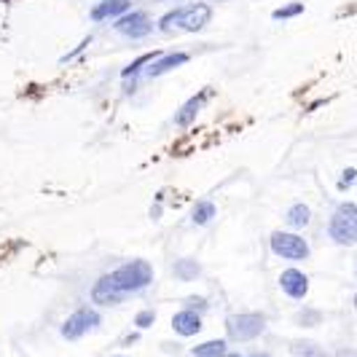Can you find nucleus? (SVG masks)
Listing matches in <instances>:
<instances>
[{"mask_svg":"<svg viewBox=\"0 0 357 357\" xmlns=\"http://www.w3.org/2000/svg\"><path fill=\"white\" fill-rule=\"evenodd\" d=\"M110 277V282L116 290H121L124 296L129 293H137V290H145V287L153 282V266L148 264V261H129L124 266H119L116 271H110L107 274Z\"/></svg>","mask_w":357,"mask_h":357,"instance_id":"obj_1","label":"nucleus"},{"mask_svg":"<svg viewBox=\"0 0 357 357\" xmlns=\"http://www.w3.org/2000/svg\"><path fill=\"white\" fill-rule=\"evenodd\" d=\"M328 234L331 239L341 248H352L357 245V204L355 202H344L336 207V213L328 220Z\"/></svg>","mask_w":357,"mask_h":357,"instance_id":"obj_2","label":"nucleus"},{"mask_svg":"<svg viewBox=\"0 0 357 357\" xmlns=\"http://www.w3.org/2000/svg\"><path fill=\"white\" fill-rule=\"evenodd\" d=\"M264 331H266V317L258 312H242V314H231L226 320V333L231 341H252Z\"/></svg>","mask_w":357,"mask_h":357,"instance_id":"obj_3","label":"nucleus"},{"mask_svg":"<svg viewBox=\"0 0 357 357\" xmlns=\"http://www.w3.org/2000/svg\"><path fill=\"white\" fill-rule=\"evenodd\" d=\"M268 248L277 258H285V261H306L309 258V242L301 234L274 231L268 236Z\"/></svg>","mask_w":357,"mask_h":357,"instance_id":"obj_4","label":"nucleus"},{"mask_svg":"<svg viewBox=\"0 0 357 357\" xmlns=\"http://www.w3.org/2000/svg\"><path fill=\"white\" fill-rule=\"evenodd\" d=\"M94 328H100V312H97V309H89V306H81V309H75L70 317L62 322L59 333H62V339L78 341V339H84L86 333H91Z\"/></svg>","mask_w":357,"mask_h":357,"instance_id":"obj_5","label":"nucleus"},{"mask_svg":"<svg viewBox=\"0 0 357 357\" xmlns=\"http://www.w3.org/2000/svg\"><path fill=\"white\" fill-rule=\"evenodd\" d=\"M210 19H213V8L207 3H191L188 8H180L178 27L185 33H199L207 27Z\"/></svg>","mask_w":357,"mask_h":357,"instance_id":"obj_6","label":"nucleus"},{"mask_svg":"<svg viewBox=\"0 0 357 357\" xmlns=\"http://www.w3.org/2000/svg\"><path fill=\"white\" fill-rule=\"evenodd\" d=\"M280 287H282V293H285L287 298L301 301V298H306V293H309V277H306L301 268H285L280 274Z\"/></svg>","mask_w":357,"mask_h":357,"instance_id":"obj_7","label":"nucleus"},{"mask_svg":"<svg viewBox=\"0 0 357 357\" xmlns=\"http://www.w3.org/2000/svg\"><path fill=\"white\" fill-rule=\"evenodd\" d=\"M116 33H121V36L126 38H145L148 33H151V22H148V17H145L143 11H132V14H124V17L116 19Z\"/></svg>","mask_w":357,"mask_h":357,"instance_id":"obj_8","label":"nucleus"},{"mask_svg":"<svg viewBox=\"0 0 357 357\" xmlns=\"http://www.w3.org/2000/svg\"><path fill=\"white\" fill-rule=\"evenodd\" d=\"M126 296L121 293V290H116L113 287V282H110V277H100L97 282H94V287H91V301L97 306H119L121 301H124Z\"/></svg>","mask_w":357,"mask_h":357,"instance_id":"obj_9","label":"nucleus"},{"mask_svg":"<svg viewBox=\"0 0 357 357\" xmlns=\"http://www.w3.org/2000/svg\"><path fill=\"white\" fill-rule=\"evenodd\" d=\"M185 62H191V56L185 52H172V54H161V56H156L148 68H145V75L148 78H159V75H164V73L175 70V68H180V65H185Z\"/></svg>","mask_w":357,"mask_h":357,"instance_id":"obj_10","label":"nucleus"},{"mask_svg":"<svg viewBox=\"0 0 357 357\" xmlns=\"http://www.w3.org/2000/svg\"><path fill=\"white\" fill-rule=\"evenodd\" d=\"M172 331L183 336V339H191L202 331V314L197 309H180L178 314L172 317Z\"/></svg>","mask_w":357,"mask_h":357,"instance_id":"obj_11","label":"nucleus"},{"mask_svg":"<svg viewBox=\"0 0 357 357\" xmlns=\"http://www.w3.org/2000/svg\"><path fill=\"white\" fill-rule=\"evenodd\" d=\"M207 97H210V89H202L199 94H194L188 102H183V107H180L178 113H175V124L178 126H191L194 121H197L199 110L204 107V102H207Z\"/></svg>","mask_w":357,"mask_h":357,"instance_id":"obj_12","label":"nucleus"},{"mask_svg":"<svg viewBox=\"0 0 357 357\" xmlns=\"http://www.w3.org/2000/svg\"><path fill=\"white\" fill-rule=\"evenodd\" d=\"M129 14V0H100L89 11L94 22H105V19H119Z\"/></svg>","mask_w":357,"mask_h":357,"instance_id":"obj_13","label":"nucleus"},{"mask_svg":"<svg viewBox=\"0 0 357 357\" xmlns=\"http://www.w3.org/2000/svg\"><path fill=\"white\" fill-rule=\"evenodd\" d=\"M194 357H226L229 355V344L226 339H213V341H204V344H197L191 349Z\"/></svg>","mask_w":357,"mask_h":357,"instance_id":"obj_14","label":"nucleus"},{"mask_svg":"<svg viewBox=\"0 0 357 357\" xmlns=\"http://www.w3.org/2000/svg\"><path fill=\"white\" fill-rule=\"evenodd\" d=\"M285 220L293 229H306L312 220V210L306 204H290V210L285 213Z\"/></svg>","mask_w":357,"mask_h":357,"instance_id":"obj_15","label":"nucleus"},{"mask_svg":"<svg viewBox=\"0 0 357 357\" xmlns=\"http://www.w3.org/2000/svg\"><path fill=\"white\" fill-rule=\"evenodd\" d=\"M175 277L183 280V282H191V280H197L199 274H202V266H199V261H191V258H180L175 261Z\"/></svg>","mask_w":357,"mask_h":357,"instance_id":"obj_16","label":"nucleus"},{"mask_svg":"<svg viewBox=\"0 0 357 357\" xmlns=\"http://www.w3.org/2000/svg\"><path fill=\"white\" fill-rule=\"evenodd\" d=\"M215 218V204L213 202H199L197 207H194V213H191V223L194 226H207V223H213Z\"/></svg>","mask_w":357,"mask_h":357,"instance_id":"obj_17","label":"nucleus"},{"mask_svg":"<svg viewBox=\"0 0 357 357\" xmlns=\"http://www.w3.org/2000/svg\"><path fill=\"white\" fill-rule=\"evenodd\" d=\"M290 352H293V357H328V352L314 341H296L290 347Z\"/></svg>","mask_w":357,"mask_h":357,"instance_id":"obj_18","label":"nucleus"},{"mask_svg":"<svg viewBox=\"0 0 357 357\" xmlns=\"http://www.w3.org/2000/svg\"><path fill=\"white\" fill-rule=\"evenodd\" d=\"M156 56H161V54L159 52H151V54H143V56H137V59H135V62H132L129 68H124V70H121V75H124V78H132V75H135L137 70L148 68V65H151V62H153Z\"/></svg>","mask_w":357,"mask_h":357,"instance_id":"obj_19","label":"nucleus"},{"mask_svg":"<svg viewBox=\"0 0 357 357\" xmlns=\"http://www.w3.org/2000/svg\"><path fill=\"white\" fill-rule=\"evenodd\" d=\"M304 11V6L301 3H287V6H282V8H277L274 11V19H290V17H298Z\"/></svg>","mask_w":357,"mask_h":357,"instance_id":"obj_20","label":"nucleus"},{"mask_svg":"<svg viewBox=\"0 0 357 357\" xmlns=\"http://www.w3.org/2000/svg\"><path fill=\"white\" fill-rule=\"evenodd\" d=\"M156 322V312H137V317H135V325L145 331V328H151Z\"/></svg>","mask_w":357,"mask_h":357,"instance_id":"obj_21","label":"nucleus"},{"mask_svg":"<svg viewBox=\"0 0 357 357\" xmlns=\"http://www.w3.org/2000/svg\"><path fill=\"white\" fill-rule=\"evenodd\" d=\"M178 19H180V8H175L172 14H167V17L161 19V22H159V27H161V30H172V27L178 24Z\"/></svg>","mask_w":357,"mask_h":357,"instance_id":"obj_22","label":"nucleus"},{"mask_svg":"<svg viewBox=\"0 0 357 357\" xmlns=\"http://www.w3.org/2000/svg\"><path fill=\"white\" fill-rule=\"evenodd\" d=\"M298 322H301V325H317V322H320V312H301V314H298Z\"/></svg>","mask_w":357,"mask_h":357,"instance_id":"obj_23","label":"nucleus"},{"mask_svg":"<svg viewBox=\"0 0 357 357\" xmlns=\"http://www.w3.org/2000/svg\"><path fill=\"white\" fill-rule=\"evenodd\" d=\"M336 357H357V347H344L336 352Z\"/></svg>","mask_w":357,"mask_h":357,"instance_id":"obj_24","label":"nucleus"},{"mask_svg":"<svg viewBox=\"0 0 357 357\" xmlns=\"http://www.w3.org/2000/svg\"><path fill=\"white\" fill-rule=\"evenodd\" d=\"M355 178H357V172H355V169H352V167H349V169H347V172H344V180H341L339 185H341V188H344V185H347V183H352V180H355Z\"/></svg>","mask_w":357,"mask_h":357,"instance_id":"obj_25","label":"nucleus"},{"mask_svg":"<svg viewBox=\"0 0 357 357\" xmlns=\"http://www.w3.org/2000/svg\"><path fill=\"white\" fill-rule=\"evenodd\" d=\"M226 357H268V355H239V352H229Z\"/></svg>","mask_w":357,"mask_h":357,"instance_id":"obj_26","label":"nucleus"},{"mask_svg":"<svg viewBox=\"0 0 357 357\" xmlns=\"http://www.w3.org/2000/svg\"><path fill=\"white\" fill-rule=\"evenodd\" d=\"M355 309H357V293H355Z\"/></svg>","mask_w":357,"mask_h":357,"instance_id":"obj_27","label":"nucleus"},{"mask_svg":"<svg viewBox=\"0 0 357 357\" xmlns=\"http://www.w3.org/2000/svg\"><path fill=\"white\" fill-rule=\"evenodd\" d=\"M116 357H124V355H116Z\"/></svg>","mask_w":357,"mask_h":357,"instance_id":"obj_28","label":"nucleus"}]
</instances>
